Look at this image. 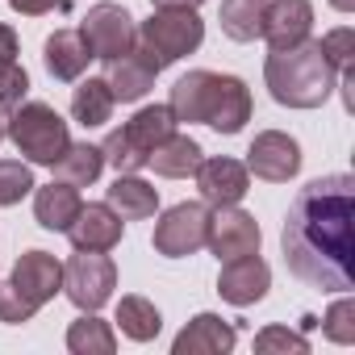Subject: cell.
I'll use <instances>...</instances> for the list:
<instances>
[{
	"label": "cell",
	"instance_id": "cell-6",
	"mask_svg": "<svg viewBox=\"0 0 355 355\" xmlns=\"http://www.w3.org/2000/svg\"><path fill=\"white\" fill-rule=\"evenodd\" d=\"M205 239H209V205L205 201H180L159 218L150 247L167 259H184V255H197L205 247Z\"/></svg>",
	"mask_w": 355,
	"mask_h": 355
},
{
	"label": "cell",
	"instance_id": "cell-2",
	"mask_svg": "<svg viewBox=\"0 0 355 355\" xmlns=\"http://www.w3.org/2000/svg\"><path fill=\"white\" fill-rule=\"evenodd\" d=\"M263 84H268L272 101L284 109H322L330 101V92L338 88V71L330 67L322 46L313 38H305L301 46H284V51L268 55Z\"/></svg>",
	"mask_w": 355,
	"mask_h": 355
},
{
	"label": "cell",
	"instance_id": "cell-15",
	"mask_svg": "<svg viewBox=\"0 0 355 355\" xmlns=\"http://www.w3.org/2000/svg\"><path fill=\"white\" fill-rule=\"evenodd\" d=\"M313 34V5L309 0H272L263 13V38L272 51L301 46Z\"/></svg>",
	"mask_w": 355,
	"mask_h": 355
},
{
	"label": "cell",
	"instance_id": "cell-17",
	"mask_svg": "<svg viewBox=\"0 0 355 355\" xmlns=\"http://www.w3.org/2000/svg\"><path fill=\"white\" fill-rule=\"evenodd\" d=\"M251 121V88L239 76H218L214 80V101H209V117L205 125H214L218 134H239Z\"/></svg>",
	"mask_w": 355,
	"mask_h": 355
},
{
	"label": "cell",
	"instance_id": "cell-33",
	"mask_svg": "<svg viewBox=\"0 0 355 355\" xmlns=\"http://www.w3.org/2000/svg\"><path fill=\"white\" fill-rule=\"evenodd\" d=\"M38 313V305L9 280V284H0V322H9V326H26L30 318Z\"/></svg>",
	"mask_w": 355,
	"mask_h": 355
},
{
	"label": "cell",
	"instance_id": "cell-28",
	"mask_svg": "<svg viewBox=\"0 0 355 355\" xmlns=\"http://www.w3.org/2000/svg\"><path fill=\"white\" fill-rule=\"evenodd\" d=\"M67 351H71V355H113V351H117V334H113V326H109L105 318L84 313V318H76L71 330H67Z\"/></svg>",
	"mask_w": 355,
	"mask_h": 355
},
{
	"label": "cell",
	"instance_id": "cell-29",
	"mask_svg": "<svg viewBox=\"0 0 355 355\" xmlns=\"http://www.w3.org/2000/svg\"><path fill=\"white\" fill-rule=\"evenodd\" d=\"M34 189L38 184H34L30 163H21V159H0V209H5V205H21Z\"/></svg>",
	"mask_w": 355,
	"mask_h": 355
},
{
	"label": "cell",
	"instance_id": "cell-16",
	"mask_svg": "<svg viewBox=\"0 0 355 355\" xmlns=\"http://www.w3.org/2000/svg\"><path fill=\"white\" fill-rule=\"evenodd\" d=\"M234 343H239V334H234V326L226 318L197 313L180 334L171 338V355H226V351H234Z\"/></svg>",
	"mask_w": 355,
	"mask_h": 355
},
{
	"label": "cell",
	"instance_id": "cell-26",
	"mask_svg": "<svg viewBox=\"0 0 355 355\" xmlns=\"http://www.w3.org/2000/svg\"><path fill=\"white\" fill-rule=\"evenodd\" d=\"M263 13L268 0H222V34L234 42H255L263 38Z\"/></svg>",
	"mask_w": 355,
	"mask_h": 355
},
{
	"label": "cell",
	"instance_id": "cell-13",
	"mask_svg": "<svg viewBox=\"0 0 355 355\" xmlns=\"http://www.w3.org/2000/svg\"><path fill=\"white\" fill-rule=\"evenodd\" d=\"M121 230L125 222L109 209V201H92V205H80L76 222L67 226V239L76 251H113L121 243Z\"/></svg>",
	"mask_w": 355,
	"mask_h": 355
},
{
	"label": "cell",
	"instance_id": "cell-14",
	"mask_svg": "<svg viewBox=\"0 0 355 355\" xmlns=\"http://www.w3.org/2000/svg\"><path fill=\"white\" fill-rule=\"evenodd\" d=\"M13 284L42 309L46 301H55L63 293V263L51 251H26L13 263Z\"/></svg>",
	"mask_w": 355,
	"mask_h": 355
},
{
	"label": "cell",
	"instance_id": "cell-3",
	"mask_svg": "<svg viewBox=\"0 0 355 355\" xmlns=\"http://www.w3.org/2000/svg\"><path fill=\"white\" fill-rule=\"evenodd\" d=\"M5 138H13V146L38 167H51L71 146L67 121L46 101H21L17 109H9L5 113Z\"/></svg>",
	"mask_w": 355,
	"mask_h": 355
},
{
	"label": "cell",
	"instance_id": "cell-27",
	"mask_svg": "<svg viewBox=\"0 0 355 355\" xmlns=\"http://www.w3.org/2000/svg\"><path fill=\"white\" fill-rule=\"evenodd\" d=\"M113 322L121 326V334H125L130 343H150V338L163 330L159 309H155L146 297H138V293H130V297L117 301V318H113Z\"/></svg>",
	"mask_w": 355,
	"mask_h": 355
},
{
	"label": "cell",
	"instance_id": "cell-12",
	"mask_svg": "<svg viewBox=\"0 0 355 355\" xmlns=\"http://www.w3.org/2000/svg\"><path fill=\"white\" fill-rule=\"evenodd\" d=\"M159 71H163V67L155 63V55L134 42V51H125L121 59L109 63V76H105V80H109V88H113V101L134 105V101H142V96L155 88Z\"/></svg>",
	"mask_w": 355,
	"mask_h": 355
},
{
	"label": "cell",
	"instance_id": "cell-9",
	"mask_svg": "<svg viewBox=\"0 0 355 355\" xmlns=\"http://www.w3.org/2000/svg\"><path fill=\"white\" fill-rule=\"evenodd\" d=\"M247 171L259 175L268 184H288L301 171V146L297 138H288L284 130H263L255 134L251 150H247Z\"/></svg>",
	"mask_w": 355,
	"mask_h": 355
},
{
	"label": "cell",
	"instance_id": "cell-31",
	"mask_svg": "<svg viewBox=\"0 0 355 355\" xmlns=\"http://www.w3.org/2000/svg\"><path fill=\"white\" fill-rule=\"evenodd\" d=\"M322 334H326L330 343H338V347H351V343H355V301H351V297H338V301L326 309Z\"/></svg>",
	"mask_w": 355,
	"mask_h": 355
},
{
	"label": "cell",
	"instance_id": "cell-20",
	"mask_svg": "<svg viewBox=\"0 0 355 355\" xmlns=\"http://www.w3.org/2000/svg\"><path fill=\"white\" fill-rule=\"evenodd\" d=\"M201 159H205V150H201L197 138H189V134H167L150 150L146 167H155V175H163V180H189Z\"/></svg>",
	"mask_w": 355,
	"mask_h": 355
},
{
	"label": "cell",
	"instance_id": "cell-5",
	"mask_svg": "<svg viewBox=\"0 0 355 355\" xmlns=\"http://www.w3.org/2000/svg\"><path fill=\"white\" fill-rule=\"evenodd\" d=\"M113 288H117V263L109 259V251H76L63 263V293L80 313L105 309Z\"/></svg>",
	"mask_w": 355,
	"mask_h": 355
},
{
	"label": "cell",
	"instance_id": "cell-36",
	"mask_svg": "<svg viewBox=\"0 0 355 355\" xmlns=\"http://www.w3.org/2000/svg\"><path fill=\"white\" fill-rule=\"evenodd\" d=\"M9 9L21 17H46V13H67L71 0H9Z\"/></svg>",
	"mask_w": 355,
	"mask_h": 355
},
{
	"label": "cell",
	"instance_id": "cell-32",
	"mask_svg": "<svg viewBox=\"0 0 355 355\" xmlns=\"http://www.w3.org/2000/svg\"><path fill=\"white\" fill-rule=\"evenodd\" d=\"M26 92H30V76H26V67L13 59V63H0V113H9V109H17L21 101H26Z\"/></svg>",
	"mask_w": 355,
	"mask_h": 355
},
{
	"label": "cell",
	"instance_id": "cell-11",
	"mask_svg": "<svg viewBox=\"0 0 355 355\" xmlns=\"http://www.w3.org/2000/svg\"><path fill=\"white\" fill-rule=\"evenodd\" d=\"M268 288H272V268L259 259V251H255V255L226 259L222 272H218V293H222V301H230V305H239V309L263 301Z\"/></svg>",
	"mask_w": 355,
	"mask_h": 355
},
{
	"label": "cell",
	"instance_id": "cell-34",
	"mask_svg": "<svg viewBox=\"0 0 355 355\" xmlns=\"http://www.w3.org/2000/svg\"><path fill=\"white\" fill-rule=\"evenodd\" d=\"M318 46H322V55L330 59V67H334V71H351V59H355V30H351V26L330 30Z\"/></svg>",
	"mask_w": 355,
	"mask_h": 355
},
{
	"label": "cell",
	"instance_id": "cell-10",
	"mask_svg": "<svg viewBox=\"0 0 355 355\" xmlns=\"http://www.w3.org/2000/svg\"><path fill=\"white\" fill-rule=\"evenodd\" d=\"M193 180H197L205 205H239L251 189V171H247V163H239L230 155H214V159L197 163Z\"/></svg>",
	"mask_w": 355,
	"mask_h": 355
},
{
	"label": "cell",
	"instance_id": "cell-8",
	"mask_svg": "<svg viewBox=\"0 0 355 355\" xmlns=\"http://www.w3.org/2000/svg\"><path fill=\"white\" fill-rule=\"evenodd\" d=\"M259 243H263L259 222L247 209H239V205H214L209 209V239H205V247L222 263L226 259H239V255H255Z\"/></svg>",
	"mask_w": 355,
	"mask_h": 355
},
{
	"label": "cell",
	"instance_id": "cell-30",
	"mask_svg": "<svg viewBox=\"0 0 355 355\" xmlns=\"http://www.w3.org/2000/svg\"><path fill=\"white\" fill-rule=\"evenodd\" d=\"M101 155H105V163H109L117 175H138V171L146 167V155H142V150H138L121 130H113V134L101 142Z\"/></svg>",
	"mask_w": 355,
	"mask_h": 355
},
{
	"label": "cell",
	"instance_id": "cell-24",
	"mask_svg": "<svg viewBox=\"0 0 355 355\" xmlns=\"http://www.w3.org/2000/svg\"><path fill=\"white\" fill-rule=\"evenodd\" d=\"M113 88H109V80L105 76H88V80H80L76 84V92H71V117L84 125V130H96V125H105L109 117H113Z\"/></svg>",
	"mask_w": 355,
	"mask_h": 355
},
{
	"label": "cell",
	"instance_id": "cell-40",
	"mask_svg": "<svg viewBox=\"0 0 355 355\" xmlns=\"http://www.w3.org/2000/svg\"><path fill=\"white\" fill-rule=\"evenodd\" d=\"M0 142H5V113H0Z\"/></svg>",
	"mask_w": 355,
	"mask_h": 355
},
{
	"label": "cell",
	"instance_id": "cell-19",
	"mask_svg": "<svg viewBox=\"0 0 355 355\" xmlns=\"http://www.w3.org/2000/svg\"><path fill=\"white\" fill-rule=\"evenodd\" d=\"M214 80H218V71H205V67H197V71L175 80L171 101H167L171 117L175 121H189V125L205 121L209 117V101H214Z\"/></svg>",
	"mask_w": 355,
	"mask_h": 355
},
{
	"label": "cell",
	"instance_id": "cell-35",
	"mask_svg": "<svg viewBox=\"0 0 355 355\" xmlns=\"http://www.w3.org/2000/svg\"><path fill=\"white\" fill-rule=\"evenodd\" d=\"M255 351H263V355H272V351H297V355H305L309 338L297 334V330H284V326H268V330L255 334Z\"/></svg>",
	"mask_w": 355,
	"mask_h": 355
},
{
	"label": "cell",
	"instance_id": "cell-37",
	"mask_svg": "<svg viewBox=\"0 0 355 355\" xmlns=\"http://www.w3.org/2000/svg\"><path fill=\"white\" fill-rule=\"evenodd\" d=\"M17 51H21V42H17V30L0 21V63H13V59H17Z\"/></svg>",
	"mask_w": 355,
	"mask_h": 355
},
{
	"label": "cell",
	"instance_id": "cell-39",
	"mask_svg": "<svg viewBox=\"0 0 355 355\" xmlns=\"http://www.w3.org/2000/svg\"><path fill=\"white\" fill-rule=\"evenodd\" d=\"M330 5H334L338 13H355V0H330Z\"/></svg>",
	"mask_w": 355,
	"mask_h": 355
},
{
	"label": "cell",
	"instance_id": "cell-21",
	"mask_svg": "<svg viewBox=\"0 0 355 355\" xmlns=\"http://www.w3.org/2000/svg\"><path fill=\"white\" fill-rule=\"evenodd\" d=\"M80 205H84V201H80V189H71V184H63V180H51L46 189L34 193V222H38L42 230L67 234V226L76 222Z\"/></svg>",
	"mask_w": 355,
	"mask_h": 355
},
{
	"label": "cell",
	"instance_id": "cell-18",
	"mask_svg": "<svg viewBox=\"0 0 355 355\" xmlns=\"http://www.w3.org/2000/svg\"><path fill=\"white\" fill-rule=\"evenodd\" d=\"M42 63H46L51 80H59V84H76V80L88 71L92 51H88V42H84L80 30H55V34L46 38V46H42Z\"/></svg>",
	"mask_w": 355,
	"mask_h": 355
},
{
	"label": "cell",
	"instance_id": "cell-38",
	"mask_svg": "<svg viewBox=\"0 0 355 355\" xmlns=\"http://www.w3.org/2000/svg\"><path fill=\"white\" fill-rule=\"evenodd\" d=\"M155 9H201L205 0H150Z\"/></svg>",
	"mask_w": 355,
	"mask_h": 355
},
{
	"label": "cell",
	"instance_id": "cell-25",
	"mask_svg": "<svg viewBox=\"0 0 355 355\" xmlns=\"http://www.w3.org/2000/svg\"><path fill=\"white\" fill-rule=\"evenodd\" d=\"M121 134L150 159V150H155L167 134H175V117H171L167 105H146V109H138V113L121 125Z\"/></svg>",
	"mask_w": 355,
	"mask_h": 355
},
{
	"label": "cell",
	"instance_id": "cell-22",
	"mask_svg": "<svg viewBox=\"0 0 355 355\" xmlns=\"http://www.w3.org/2000/svg\"><path fill=\"white\" fill-rule=\"evenodd\" d=\"M109 209L121 218V222H142V218H155L159 209V189L138 180V175H117L113 189H109Z\"/></svg>",
	"mask_w": 355,
	"mask_h": 355
},
{
	"label": "cell",
	"instance_id": "cell-23",
	"mask_svg": "<svg viewBox=\"0 0 355 355\" xmlns=\"http://www.w3.org/2000/svg\"><path fill=\"white\" fill-rule=\"evenodd\" d=\"M51 171H55V180H63V184H71V189H88V184L101 180L105 155H101V146H92V142H71V146L51 163Z\"/></svg>",
	"mask_w": 355,
	"mask_h": 355
},
{
	"label": "cell",
	"instance_id": "cell-4",
	"mask_svg": "<svg viewBox=\"0 0 355 355\" xmlns=\"http://www.w3.org/2000/svg\"><path fill=\"white\" fill-rule=\"evenodd\" d=\"M205 42V21L197 17V9H155L150 21L138 26V46L155 55L159 67L180 63L184 55L201 51Z\"/></svg>",
	"mask_w": 355,
	"mask_h": 355
},
{
	"label": "cell",
	"instance_id": "cell-7",
	"mask_svg": "<svg viewBox=\"0 0 355 355\" xmlns=\"http://www.w3.org/2000/svg\"><path fill=\"white\" fill-rule=\"evenodd\" d=\"M80 34H84L88 51H92V59H101V63L121 59L138 42V26H134L130 9H121V5H96V9H88V17L80 21Z\"/></svg>",
	"mask_w": 355,
	"mask_h": 355
},
{
	"label": "cell",
	"instance_id": "cell-1",
	"mask_svg": "<svg viewBox=\"0 0 355 355\" xmlns=\"http://www.w3.org/2000/svg\"><path fill=\"white\" fill-rule=\"evenodd\" d=\"M280 251L309 288L347 293L355 284V180L347 171L318 175L293 197Z\"/></svg>",
	"mask_w": 355,
	"mask_h": 355
}]
</instances>
